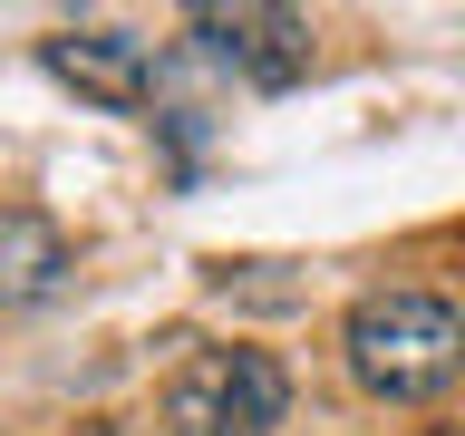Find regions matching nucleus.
<instances>
[{"mask_svg":"<svg viewBox=\"0 0 465 436\" xmlns=\"http://www.w3.org/2000/svg\"><path fill=\"white\" fill-rule=\"evenodd\" d=\"M349 349V378L369 388V398L407 407V398H436V388H456L465 369V320L436 301V291H369L340 330Z\"/></svg>","mask_w":465,"mask_h":436,"instance_id":"f257e3e1","label":"nucleus"},{"mask_svg":"<svg viewBox=\"0 0 465 436\" xmlns=\"http://www.w3.org/2000/svg\"><path fill=\"white\" fill-rule=\"evenodd\" d=\"M282 417H291V378L262 349H203L165 388V427L174 436H272Z\"/></svg>","mask_w":465,"mask_h":436,"instance_id":"f03ea898","label":"nucleus"},{"mask_svg":"<svg viewBox=\"0 0 465 436\" xmlns=\"http://www.w3.org/2000/svg\"><path fill=\"white\" fill-rule=\"evenodd\" d=\"M194 39H203V58L242 68L252 87H291L311 68V20L301 10H194Z\"/></svg>","mask_w":465,"mask_h":436,"instance_id":"7ed1b4c3","label":"nucleus"},{"mask_svg":"<svg viewBox=\"0 0 465 436\" xmlns=\"http://www.w3.org/2000/svg\"><path fill=\"white\" fill-rule=\"evenodd\" d=\"M39 58H49L58 87H78L97 107H145V97H155V58H145V39H126V29H58Z\"/></svg>","mask_w":465,"mask_h":436,"instance_id":"20e7f679","label":"nucleus"},{"mask_svg":"<svg viewBox=\"0 0 465 436\" xmlns=\"http://www.w3.org/2000/svg\"><path fill=\"white\" fill-rule=\"evenodd\" d=\"M68 282V233L29 203H0V320H29Z\"/></svg>","mask_w":465,"mask_h":436,"instance_id":"39448f33","label":"nucleus"}]
</instances>
